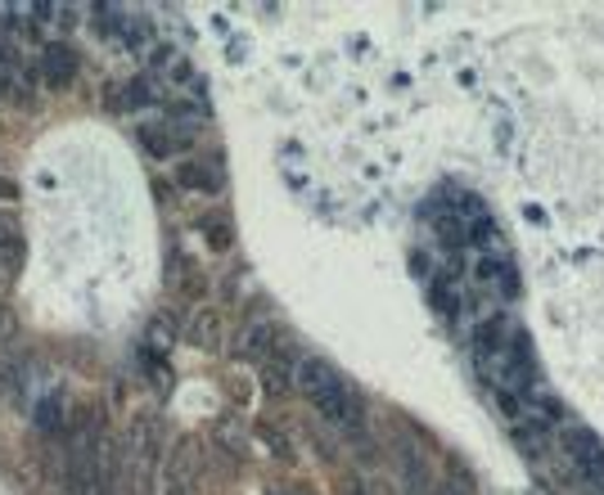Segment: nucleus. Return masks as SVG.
I'll return each instance as SVG.
<instances>
[{"label":"nucleus","instance_id":"nucleus-1","mask_svg":"<svg viewBox=\"0 0 604 495\" xmlns=\"http://www.w3.org/2000/svg\"><path fill=\"white\" fill-rule=\"evenodd\" d=\"M293 388L312 401V410L320 419H329L343 432H361V423H366V406H361V396L352 392V383L339 375L335 365H325L316 356H302L298 375H293Z\"/></svg>","mask_w":604,"mask_h":495},{"label":"nucleus","instance_id":"nucleus-2","mask_svg":"<svg viewBox=\"0 0 604 495\" xmlns=\"http://www.w3.org/2000/svg\"><path fill=\"white\" fill-rule=\"evenodd\" d=\"M203 131L186 127V122H176L167 113L159 117H144L140 127H136V144L144 149V158H176V153H186Z\"/></svg>","mask_w":604,"mask_h":495},{"label":"nucleus","instance_id":"nucleus-3","mask_svg":"<svg viewBox=\"0 0 604 495\" xmlns=\"http://www.w3.org/2000/svg\"><path fill=\"white\" fill-rule=\"evenodd\" d=\"M226 158L222 153H190L186 163H176V185L199 199H222L226 194Z\"/></svg>","mask_w":604,"mask_h":495},{"label":"nucleus","instance_id":"nucleus-4","mask_svg":"<svg viewBox=\"0 0 604 495\" xmlns=\"http://www.w3.org/2000/svg\"><path fill=\"white\" fill-rule=\"evenodd\" d=\"M559 446H564L568 469L578 473V478H587L591 486H600V491H604V442L595 437V432H587V428L572 423V428H564Z\"/></svg>","mask_w":604,"mask_h":495},{"label":"nucleus","instance_id":"nucleus-5","mask_svg":"<svg viewBox=\"0 0 604 495\" xmlns=\"http://www.w3.org/2000/svg\"><path fill=\"white\" fill-rule=\"evenodd\" d=\"M90 18H96V27L117 41V46H127V50H144V46H159L154 37H149V23L123 5H90Z\"/></svg>","mask_w":604,"mask_h":495},{"label":"nucleus","instance_id":"nucleus-6","mask_svg":"<svg viewBox=\"0 0 604 495\" xmlns=\"http://www.w3.org/2000/svg\"><path fill=\"white\" fill-rule=\"evenodd\" d=\"M109 113H123V117H136V113H149V109H163L167 104V90L154 81V77H131V81H113L109 96H104Z\"/></svg>","mask_w":604,"mask_h":495},{"label":"nucleus","instance_id":"nucleus-7","mask_svg":"<svg viewBox=\"0 0 604 495\" xmlns=\"http://www.w3.org/2000/svg\"><path fill=\"white\" fill-rule=\"evenodd\" d=\"M77 73H81L77 50L64 46V41H50L46 54H41V81H46L50 90H68V86L77 81Z\"/></svg>","mask_w":604,"mask_h":495},{"label":"nucleus","instance_id":"nucleus-8","mask_svg":"<svg viewBox=\"0 0 604 495\" xmlns=\"http://www.w3.org/2000/svg\"><path fill=\"white\" fill-rule=\"evenodd\" d=\"M194 230L207 239V248L213 253H230V243H235V221H230V212H203Z\"/></svg>","mask_w":604,"mask_h":495},{"label":"nucleus","instance_id":"nucleus-9","mask_svg":"<svg viewBox=\"0 0 604 495\" xmlns=\"http://www.w3.org/2000/svg\"><path fill=\"white\" fill-rule=\"evenodd\" d=\"M23 262V234L14 226V216L0 207V275H14Z\"/></svg>","mask_w":604,"mask_h":495},{"label":"nucleus","instance_id":"nucleus-10","mask_svg":"<svg viewBox=\"0 0 604 495\" xmlns=\"http://www.w3.org/2000/svg\"><path fill=\"white\" fill-rule=\"evenodd\" d=\"M18 77H23V54H18V46L0 41V96H10Z\"/></svg>","mask_w":604,"mask_h":495},{"label":"nucleus","instance_id":"nucleus-11","mask_svg":"<svg viewBox=\"0 0 604 495\" xmlns=\"http://www.w3.org/2000/svg\"><path fill=\"white\" fill-rule=\"evenodd\" d=\"M186 338H194L199 347H213V343H217V316H213V312H199V316L186 325Z\"/></svg>","mask_w":604,"mask_h":495},{"label":"nucleus","instance_id":"nucleus-12","mask_svg":"<svg viewBox=\"0 0 604 495\" xmlns=\"http://www.w3.org/2000/svg\"><path fill=\"white\" fill-rule=\"evenodd\" d=\"M339 495H366L361 478H339Z\"/></svg>","mask_w":604,"mask_h":495},{"label":"nucleus","instance_id":"nucleus-13","mask_svg":"<svg viewBox=\"0 0 604 495\" xmlns=\"http://www.w3.org/2000/svg\"><path fill=\"white\" fill-rule=\"evenodd\" d=\"M14 199H18V185L0 176V203H14Z\"/></svg>","mask_w":604,"mask_h":495},{"label":"nucleus","instance_id":"nucleus-14","mask_svg":"<svg viewBox=\"0 0 604 495\" xmlns=\"http://www.w3.org/2000/svg\"><path fill=\"white\" fill-rule=\"evenodd\" d=\"M433 495H456V491H451V486H442V491H433Z\"/></svg>","mask_w":604,"mask_h":495}]
</instances>
